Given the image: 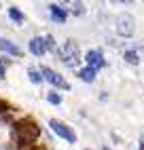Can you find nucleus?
Masks as SVG:
<instances>
[{
	"instance_id": "1",
	"label": "nucleus",
	"mask_w": 144,
	"mask_h": 150,
	"mask_svg": "<svg viewBox=\"0 0 144 150\" xmlns=\"http://www.w3.org/2000/svg\"><path fill=\"white\" fill-rule=\"evenodd\" d=\"M15 133L19 137V144L26 148V146H30L40 135V129H38V125L32 121V118H24V121L15 123Z\"/></svg>"
},
{
	"instance_id": "2",
	"label": "nucleus",
	"mask_w": 144,
	"mask_h": 150,
	"mask_svg": "<svg viewBox=\"0 0 144 150\" xmlns=\"http://www.w3.org/2000/svg\"><path fill=\"white\" fill-rule=\"evenodd\" d=\"M57 53H59V57H61V62L68 64V66H72V68L81 62V51H78V45H76L74 40H66L64 47L57 49Z\"/></svg>"
},
{
	"instance_id": "3",
	"label": "nucleus",
	"mask_w": 144,
	"mask_h": 150,
	"mask_svg": "<svg viewBox=\"0 0 144 150\" xmlns=\"http://www.w3.org/2000/svg\"><path fill=\"white\" fill-rule=\"evenodd\" d=\"M49 127L53 129V133H55V135L64 137L66 142H70V144H74V142H76V133L72 131V129H70L68 125L59 123V121H55V118H51V121H49Z\"/></svg>"
},
{
	"instance_id": "4",
	"label": "nucleus",
	"mask_w": 144,
	"mask_h": 150,
	"mask_svg": "<svg viewBox=\"0 0 144 150\" xmlns=\"http://www.w3.org/2000/svg\"><path fill=\"white\" fill-rule=\"evenodd\" d=\"M133 30H136V21H133V17L127 15V13H121L117 17V32L121 36H131Z\"/></svg>"
},
{
	"instance_id": "5",
	"label": "nucleus",
	"mask_w": 144,
	"mask_h": 150,
	"mask_svg": "<svg viewBox=\"0 0 144 150\" xmlns=\"http://www.w3.org/2000/svg\"><path fill=\"white\" fill-rule=\"evenodd\" d=\"M40 74H43V78H45L47 83H51V85L57 87V89H66V91L70 89V85H68V83L64 81V78H61V76L55 72V70H51V68L43 66V68H40Z\"/></svg>"
},
{
	"instance_id": "6",
	"label": "nucleus",
	"mask_w": 144,
	"mask_h": 150,
	"mask_svg": "<svg viewBox=\"0 0 144 150\" xmlns=\"http://www.w3.org/2000/svg\"><path fill=\"white\" fill-rule=\"evenodd\" d=\"M85 62H87L89 68H93V70H102V68L106 66L104 55H102L100 51H87L85 53Z\"/></svg>"
},
{
	"instance_id": "7",
	"label": "nucleus",
	"mask_w": 144,
	"mask_h": 150,
	"mask_svg": "<svg viewBox=\"0 0 144 150\" xmlns=\"http://www.w3.org/2000/svg\"><path fill=\"white\" fill-rule=\"evenodd\" d=\"M30 51H32L36 57L40 55H45L47 53V45H45V38H40V36H34L32 40H30Z\"/></svg>"
},
{
	"instance_id": "8",
	"label": "nucleus",
	"mask_w": 144,
	"mask_h": 150,
	"mask_svg": "<svg viewBox=\"0 0 144 150\" xmlns=\"http://www.w3.org/2000/svg\"><path fill=\"white\" fill-rule=\"evenodd\" d=\"M0 49H2V51H6L9 55H15V57H21V53H24L17 45H13L11 40H6V38H0Z\"/></svg>"
},
{
	"instance_id": "9",
	"label": "nucleus",
	"mask_w": 144,
	"mask_h": 150,
	"mask_svg": "<svg viewBox=\"0 0 144 150\" xmlns=\"http://www.w3.org/2000/svg\"><path fill=\"white\" fill-rule=\"evenodd\" d=\"M49 11H51V17H53L57 23H64V21H66V17H68V11H66L64 6H59V4H51V6H49Z\"/></svg>"
},
{
	"instance_id": "10",
	"label": "nucleus",
	"mask_w": 144,
	"mask_h": 150,
	"mask_svg": "<svg viewBox=\"0 0 144 150\" xmlns=\"http://www.w3.org/2000/svg\"><path fill=\"white\" fill-rule=\"evenodd\" d=\"M96 74H98V70H93V68H83V70H78V78L83 83H93L96 81Z\"/></svg>"
},
{
	"instance_id": "11",
	"label": "nucleus",
	"mask_w": 144,
	"mask_h": 150,
	"mask_svg": "<svg viewBox=\"0 0 144 150\" xmlns=\"http://www.w3.org/2000/svg\"><path fill=\"white\" fill-rule=\"evenodd\" d=\"M9 17H11L13 19V21H17V23H24V13L21 11H19V8L17 6H11V8H9Z\"/></svg>"
},
{
	"instance_id": "12",
	"label": "nucleus",
	"mask_w": 144,
	"mask_h": 150,
	"mask_svg": "<svg viewBox=\"0 0 144 150\" xmlns=\"http://www.w3.org/2000/svg\"><path fill=\"white\" fill-rule=\"evenodd\" d=\"M28 76H30V81H32L34 85H40V83L45 81V78H43V74H40L38 70H30V72H28Z\"/></svg>"
},
{
	"instance_id": "13",
	"label": "nucleus",
	"mask_w": 144,
	"mask_h": 150,
	"mask_svg": "<svg viewBox=\"0 0 144 150\" xmlns=\"http://www.w3.org/2000/svg\"><path fill=\"white\" fill-rule=\"evenodd\" d=\"M123 57H125V62H127V64H131V66H136V64L140 62L138 53H133V51H125V55H123Z\"/></svg>"
},
{
	"instance_id": "14",
	"label": "nucleus",
	"mask_w": 144,
	"mask_h": 150,
	"mask_svg": "<svg viewBox=\"0 0 144 150\" xmlns=\"http://www.w3.org/2000/svg\"><path fill=\"white\" fill-rule=\"evenodd\" d=\"M70 13L72 15H83L85 13V4L83 2H74V4L70 6Z\"/></svg>"
},
{
	"instance_id": "15",
	"label": "nucleus",
	"mask_w": 144,
	"mask_h": 150,
	"mask_svg": "<svg viewBox=\"0 0 144 150\" xmlns=\"http://www.w3.org/2000/svg\"><path fill=\"white\" fill-rule=\"evenodd\" d=\"M45 45H47V51H55L57 53V45L53 40V36H45Z\"/></svg>"
},
{
	"instance_id": "16",
	"label": "nucleus",
	"mask_w": 144,
	"mask_h": 150,
	"mask_svg": "<svg viewBox=\"0 0 144 150\" xmlns=\"http://www.w3.org/2000/svg\"><path fill=\"white\" fill-rule=\"evenodd\" d=\"M47 99H49L51 104H55V106H59V104H61V95H59V93H55V91H51V93L47 95Z\"/></svg>"
},
{
	"instance_id": "17",
	"label": "nucleus",
	"mask_w": 144,
	"mask_h": 150,
	"mask_svg": "<svg viewBox=\"0 0 144 150\" xmlns=\"http://www.w3.org/2000/svg\"><path fill=\"white\" fill-rule=\"evenodd\" d=\"M6 66H9V59L2 57V59H0V78H4V70H6Z\"/></svg>"
},
{
	"instance_id": "18",
	"label": "nucleus",
	"mask_w": 144,
	"mask_h": 150,
	"mask_svg": "<svg viewBox=\"0 0 144 150\" xmlns=\"http://www.w3.org/2000/svg\"><path fill=\"white\" fill-rule=\"evenodd\" d=\"M21 150H38L36 146H26V148H21Z\"/></svg>"
},
{
	"instance_id": "19",
	"label": "nucleus",
	"mask_w": 144,
	"mask_h": 150,
	"mask_svg": "<svg viewBox=\"0 0 144 150\" xmlns=\"http://www.w3.org/2000/svg\"><path fill=\"white\" fill-rule=\"evenodd\" d=\"M138 150H144V142H142V144H140V148H138Z\"/></svg>"
},
{
	"instance_id": "20",
	"label": "nucleus",
	"mask_w": 144,
	"mask_h": 150,
	"mask_svg": "<svg viewBox=\"0 0 144 150\" xmlns=\"http://www.w3.org/2000/svg\"><path fill=\"white\" fill-rule=\"evenodd\" d=\"M102 150H110V148H108V146H104V148H102Z\"/></svg>"
}]
</instances>
